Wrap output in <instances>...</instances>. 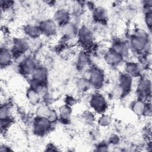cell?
<instances>
[{"instance_id": "obj_3", "label": "cell", "mask_w": 152, "mask_h": 152, "mask_svg": "<svg viewBox=\"0 0 152 152\" xmlns=\"http://www.w3.org/2000/svg\"><path fill=\"white\" fill-rule=\"evenodd\" d=\"M40 30L42 33H44L47 35H50L54 33L56 30V26L53 21L51 20H48L42 23Z\"/></svg>"}, {"instance_id": "obj_7", "label": "cell", "mask_w": 152, "mask_h": 152, "mask_svg": "<svg viewBox=\"0 0 152 152\" xmlns=\"http://www.w3.org/2000/svg\"><path fill=\"white\" fill-rule=\"evenodd\" d=\"M92 35L91 33L87 28H83L81 29L80 33V39L82 43H90L91 42Z\"/></svg>"}, {"instance_id": "obj_1", "label": "cell", "mask_w": 152, "mask_h": 152, "mask_svg": "<svg viewBox=\"0 0 152 152\" xmlns=\"http://www.w3.org/2000/svg\"><path fill=\"white\" fill-rule=\"evenodd\" d=\"M92 107L97 112H102L106 109V103L104 98L99 94H94L91 99Z\"/></svg>"}, {"instance_id": "obj_14", "label": "cell", "mask_w": 152, "mask_h": 152, "mask_svg": "<svg viewBox=\"0 0 152 152\" xmlns=\"http://www.w3.org/2000/svg\"><path fill=\"white\" fill-rule=\"evenodd\" d=\"M127 71H128V72H129V74L135 75L136 74H138V72H139V68L137 66V65H135L134 64H131L128 65Z\"/></svg>"}, {"instance_id": "obj_13", "label": "cell", "mask_w": 152, "mask_h": 152, "mask_svg": "<svg viewBox=\"0 0 152 152\" xmlns=\"http://www.w3.org/2000/svg\"><path fill=\"white\" fill-rule=\"evenodd\" d=\"M26 28H27V34L32 37H36L38 36L39 33L40 29L37 27L33 26H29Z\"/></svg>"}, {"instance_id": "obj_15", "label": "cell", "mask_w": 152, "mask_h": 152, "mask_svg": "<svg viewBox=\"0 0 152 152\" xmlns=\"http://www.w3.org/2000/svg\"><path fill=\"white\" fill-rule=\"evenodd\" d=\"M61 115L62 116V118L66 119L70 113L69 109L67 106H62L60 110Z\"/></svg>"}, {"instance_id": "obj_5", "label": "cell", "mask_w": 152, "mask_h": 152, "mask_svg": "<svg viewBox=\"0 0 152 152\" xmlns=\"http://www.w3.org/2000/svg\"><path fill=\"white\" fill-rule=\"evenodd\" d=\"M146 39L141 37L140 36H135L132 38L131 40V44L132 47L136 50H142L145 45Z\"/></svg>"}, {"instance_id": "obj_16", "label": "cell", "mask_w": 152, "mask_h": 152, "mask_svg": "<svg viewBox=\"0 0 152 152\" xmlns=\"http://www.w3.org/2000/svg\"><path fill=\"white\" fill-rule=\"evenodd\" d=\"M145 21L147 23V24L149 27L151 26V13L150 11H147L145 15Z\"/></svg>"}, {"instance_id": "obj_2", "label": "cell", "mask_w": 152, "mask_h": 152, "mask_svg": "<svg viewBox=\"0 0 152 152\" xmlns=\"http://www.w3.org/2000/svg\"><path fill=\"white\" fill-rule=\"evenodd\" d=\"M90 76V82L94 86H100L103 81V75L100 70L97 69L91 70Z\"/></svg>"}, {"instance_id": "obj_11", "label": "cell", "mask_w": 152, "mask_h": 152, "mask_svg": "<svg viewBox=\"0 0 152 152\" xmlns=\"http://www.w3.org/2000/svg\"><path fill=\"white\" fill-rule=\"evenodd\" d=\"M11 60V54L7 49H1V65H8Z\"/></svg>"}, {"instance_id": "obj_6", "label": "cell", "mask_w": 152, "mask_h": 152, "mask_svg": "<svg viewBox=\"0 0 152 152\" xmlns=\"http://www.w3.org/2000/svg\"><path fill=\"white\" fill-rule=\"evenodd\" d=\"M55 20L61 24H65L67 23V21L69 18V15L68 12L64 10H60L56 11L55 15Z\"/></svg>"}, {"instance_id": "obj_4", "label": "cell", "mask_w": 152, "mask_h": 152, "mask_svg": "<svg viewBox=\"0 0 152 152\" xmlns=\"http://www.w3.org/2000/svg\"><path fill=\"white\" fill-rule=\"evenodd\" d=\"M34 80L37 83H43L46 78V72L43 68H37L33 72Z\"/></svg>"}, {"instance_id": "obj_10", "label": "cell", "mask_w": 152, "mask_h": 152, "mask_svg": "<svg viewBox=\"0 0 152 152\" xmlns=\"http://www.w3.org/2000/svg\"><path fill=\"white\" fill-rule=\"evenodd\" d=\"M121 55L114 50L109 52L106 55L107 62L111 64H116L119 62L121 60Z\"/></svg>"}, {"instance_id": "obj_8", "label": "cell", "mask_w": 152, "mask_h": 152, "mask_svg": "<svg viewBox=\"0 0 152 152\" xmlns=\"http://www.w3.org/2000/svg\"><path fill=\"white\" fill-rule=\"evenodd\" d=\"M28 47V46L27 45V42L22 39L18 40L14 45V51L19 53L24 52L27 49Z\"/></svg>"}, {"instance_id": "obj_9", "label": "cell", "mask_w": 152, "mask_h": 152, "mask_svg": "<svg viewBox=\"0 0 152 152\" xmlns=\"http://www.w3.org/2000/svg\"><path fill=\"white\" fill-rule=\"evenodd\" d=\"M94 18L99 21H103L107 17V12L106 10L102 7H97L94 10Z\"/></svg>"}, {"instance_id": "obj_12", "label": "cell", "mask_w": 152, "mask_h": 152, "mask_svg": "<svg viewBox=\"0 0 152 152\" xmlns=\"http://www.w3.org/2000/svg\"><path fill=\"white\" fill-rule=\"evenodd\" d=\"M24 62L22 64V69L23 72L26 73H30L31 72H33L34 69V63L32 60L30 59H27L23 61Z\"/></svg>"}]
</instances>
